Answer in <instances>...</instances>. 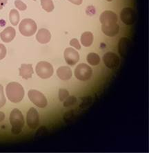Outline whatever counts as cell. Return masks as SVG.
Returning a JSON list of instances; mask_svg holds the SVG:
<instances>
[{
  "label": "cell",
  "mask_w": 149,
  "mask_h": 153,
  "mask_svg": "<svg viewBox=\"0 0 149 153\" xmlns=\"http://www.w3.org/2000/svg\"><path fill=\"white\" fill-rule=\"evenodd\" d=\"M81 42L85 47H89L93 42V35L91 32L86 31L81 36Z\"/></svg>",
  "instance_id": "ac0fdd59"
},
{
  "label": "cell",
  "mask_w": 149,
  "mask_h": 153,
  "mask_svg": "<svg viewBox=\"0 0 149 153\" xmlns=\"http://www.w3.org/2000/svg\"><path fill=\"white\" fill-rule=\"evenodd\" d=\"M6 48L2 44H0V60H2L6 57Z\"/></svg>",
  "instance_id": "4316f807"
},
{
  "label": "cell",
  "mask_w": 149,
  "mask_h": 153,
  "mask_svg": "<svg viewBox=\"0 0 149 153\" xmlns=\"http://www.w3.org/2000/svg\"><path fill=\"white\" fill-rule=\"evenodd\" d=\"M92 102V98L91 97H86L83 98L82 100V103L80 104L81 108H85L89 105Z\"/></svg>",
  "instance_id": "d4e9b609"
},
{
  "label": "cell",
  "mask_w": 149,
  "mask_h": 153,
  "mask_svg": "<svg viewBox=\"0 0 149 153\" xmlns=\"http://www.w3.org/2000/svg\"><path fill=\"white\" fill-rule=\"evenodd\" d=\"M64 58L68 65H74L80 60V54L75 49L69 47L64 51Z\"/></svg>",
  "instance_id": "8fae6325"
},
{
  "label": "cell",
  "mask_w": 149,
  "mask_h": 153,
  "mask_svg": "<svg viewBox=\"0 0 149 153\" xmlns=\"http://www.w3.org/2000/svg\"><path fill=\"white\" fill-rule=\"evenodd\" d=\"M10 123L12 126V132L14 134H19L24 126V119L22 113L18 109H14L10 114Z\"/></svg>",
  "instance_id": "7a4b0ae2"
},
{
  "label": "cell",
  "mask_w": 149,
  "mask_h": 153,
  "mask_svg": "<svg viewBox=\"0 0 149 153\" xmlns=\"http://www.w3.org/2000/svg\"><path fill=\"white\" fill-rule=\"evenodd\" d=\"M34 73L31 64H22L19 68V76L24 79H29Z\"/></svg>",
  "instance_id": "2e32d148"
},
{
  "label": "cell",
  "mask_w": 149,
  "mask_h": 153,
  "mask_svg": "<svg viewBox=\"0 0 149 153\" xmlns=\"http://www.w3.org/2000/svg\"><path fill=\"white\" fill-rule=\"evenodd\" d=\"M27 125L31 129H36L39 124V115L35 108H31L26 114Z\"/></svg>",
  "instance_id": "52a82bcc"
},
{
  "label": "cell",
  "mask_w": 149,
  "mask_h": 153,
  "mask_svg": "<svg viewBox=\"0 0 149 153\" xmlns=\"http://www.w3.org/2000/svg\"><path fill=\"white\" fill-rule=\"evenodd\" d=\"M103 61L105 65L109 69H115L119 66L120 60L119 56L113 52H107L103 56Z\"/></svg>",
  "instance_id": "ba28073f"
},
{
  "label": "cell",
  "mask_w": 149,
  "mask_h": 153,
  "mask_svg": "<svg viewBox=\"0 0 149 153\" xmlns=\"http://www.w3.org/2000/svg\"><path fill=\"white\" fill-rule=\"evenodd\" d=\"M33 1H36V0H33Z\"/></svg>",
  "instance_id": "d6a6232c"
},
{
  "label": "cell",
  "mask_w": 149,
  "mask_h": 153,
  "mask_svg": "<svg viewBox=\"0 0 149 153\" xmlns=\"http://www.w3.org/2000/svg\"><path fill=\"white\" fill-rule=\"evenodd\" d=\"M57 75L61 80H69L71 78L73 73H72V70L70 67L63 66L57 70Z\"/></svg>",
  "instance_id": "e0dca14e"
},
{
  "label": "cell",
  "mask_w": 149,
  "mask_h": 153,
  "mask_svg": "<svg viewBox=\"0 0 149 153\" xmlns=\"http://www.w3.org/2000/svg\"><path fill=\"white\" fill-rule=\"evenodd\" d=\"M68 97H69V92L66 89H60V91H59V99H60V101H63Z\"/></svg>",
  "instance_id": "603a6c76"
},
{
  "label": "cell",
  "mask_w": 149,
  "mask_h": 153,
  "mask_svg": "<svg viewBox=\"0 0 149 153\" xmlns=\"http://www.w3.org/2000/svg\"><path fill=\"white\" fill-rule=\"evenodd\" d=\"M36 39L37 42L41 44H46L50 42L51 39V34L49 30L46 28H41L37 32Z\"/></svg>",
  "instance_id": "5bb4252c"
},
{
  "label": "cell",
  "mask_w": 149,
  "mask_h": 153,
  "mask_svg": "<svg viewBox=\"0 0 149 153\" xmlns=\"http://www.w3.org/2000/svg\"><path fill=\"white\" fill-rule=\"evenodd\" d=\"M28 96L30 101L35 105L36 106L40 108H44L46 107L48 104L46 98L40 91L31 89L28 91Z\"/></svg>",
  "instance_id": "8992f818"
},
{
  "label": "cell",
  "mask_w": 149,
  "mask_h": 153,
  "mask_svg": "<svg viewBox=\"0 0 149 153\" xmlns=\"http://www.w3.org/2000/svg\"><path fill=\"white\" fill-rule=\"evenodd\" d=\"M106 1H113V0H106Z\"/></svg>",
  "instance_id": "1f68e13d"
},
{
  "label": "cell",
  "mask_w": 149,
  "mask_h": 153,
  "mask_svg": "<svg viewBox=\"0 0 149 153\" xmlns=\"http://www.w3.org/2000/svg\"><path fill=\"white\" fill-rule=\"evenodd\" d=\"M93 74V70L91 67L84 63L78 65L74 69V76L78 80L82 81H86L91 78Z\"/></svg>",
  "instance_id": "5b68a950"
},
{
  "label": "cell",
  "mask_w": 149,
  "mask_h": 153,
  "mask_svg": "<svg viewBox=\"0 0 149 153\" xmlns=\"http://www.w3.org/2000/svg\"><path fill=\"white\" fill-rule=\"evenodd\" d=\"M6 102L5 96L4 93V87L1 85H0V108H2Z\"/></svg>",
  "instance_id": "484cf974"
},
{
  "label": "cell",
  "mask_w": 149,
  "mask_h": 153,
  "mask_svg": "<svg viewBox=\"0 0 149 153\" xmlns=\"http://www.w3.org/2000/svg\"><path fill=\"white\" fill-rule=\"evenodd\" d=\"M118 45H119L118 47H119V53L120 56L124 58L127 57L128 53L131 51V45H132L131 41L126 38H122L120 39Z\"/></svg>",
  "instance_id": "7c38bea8"
},
{
  "label": "cell",
  "mask_w": 149,
  "mask_h": 153,
  "mask_svg": "<svg viewBox=\"0 0 149 153\" xmlns=\"http://www.w3.org/2000/svg\"><path fill=\"white\" fill-rule=\"evenodd\" d=\"M5 118V114L2 111H0V122H1Z\"/></svg>",
  "instance_id": "4dcf8cb0"
},
{
  "label": "cell",
  "mask_w": 149,
  "mask_h": 153,
  "mask_svg": "<svg viewBox=\"0 0 149 153\" xmlns=\"http://www.w3.org/2000/svg\"><path fill=\"white\" fill-rule=\"evenodd\" d=\"M121 20L126 25H132L134 24L136 18L135 13L133 8L130 7L124 8L120 13Z\"/></svg>",
  "instance_id": "9c48e42d"
},
{
  "label": "cell",
  "mask_w": 149,
  "mask_h": 153,
  "mask_svg": "<svg viewBox=\"0 0 149 153\" xmlns=\"http://www.w3.org/2000/svg\"><path fill=\"white\" fill-rule=\"evenodd\" d=\"M19 12L15 9H12L9 13V19L13 26H17L19 22Z\"/></svg>",
  "instance_id": "ffe728a7"
},
{
  "label": "cell",
  "mask_w": 149,
  "mask_h": 153,
  "mask_svg": "<svg viewBox=\"0 0 149 153\" xmlns=\"http://www.w3.org/2000/svg\"><path fill=\"white\" fill-rule=\"evenodd\" d=\"M42 8L48 13L52 12L54 10V4L52 0H41Z\"/></svg>",
  "instance_id": "44dd1931"
},
{
  "label": "cell",
  "mask_w": 149,
  "mask_h": 153,
  "mask_svg": "<svg viewBox=\"0 0 149 153\" xmlns=\"http://www.w3.org/2000/svg\"><path fill=\"white\" fill-rule=\"evenodd\" d=\"M15 6H16L17 9L19 10H25L27 8V6L25 3L21 1V0H15Z\"/></svg>",
  "instance_id": "cb8c5ba5"
},
{
  "label": "cell",
  "mask_w": 149,
  "mask_h": 153,
  "mask_svg": "<svg viewBox=\"0 0 149 153\" xmlns=\"http://www.w3.org/2000/svg\"><path fill=\"white\" fill-rule=\"evenodd\" d=\"M15 35H16V31L15 28L10 27L6 28L1 33H0V38L1 40L4 42H10L15 38Z\"/></svg>",
  "instance_id": "4fadbf2b"
},
{
  "label": "cell",
  "mask_w": 149,
  "mask_h": 153,
  "mask_svg": "<svg viewBox=\"0 0 149 153\" xmlns=\"http://www.w3.org/2000/svg\"><path fill=\"white\" fill-rule=\"evenodd\" d=\"M87 62L92 66H96L100 63V58L97 53H90L86 57Z\"/></svg>",
  "instance_id": "d6986e66"
},
{
  "label": "cell",
  "mask_w": 149,
  "mask_h": 153,
  "mask_svg": "<svg viewBox=\"0 0 149 153\" xmlns=\"http://www.w3.org/2000/svg\"><path fill=\"white\" fill-rule=\"evenodd\" d=\"M36 73L37 76L43 79H47L52 76L54 73L53 67L49 62L41 61L36 66Z\"/></svg>",
  "instance_id": "277c9868"
},
{
  "label": "cell",
  "mask_w": 149,
  "mask_h": 153,
  "mask_svg": "<svg viewBox=\"0 0 149 153\" xmlns=\"http://www.w3.org/2000/svg\"><path fill=\"white\" fill-rule=\"evenodd\" d=\"M19 29L23 36H32L37 31V24L33 19H24L19 24Z\"/></svg>",
  "instance_id": "3957f363"
},
{
  "label": "cell",
  "mask_w": 149,
  "mask_h": 153,
  "mask_svg": "<svg viewBox=\"0 0 149 153\" xmlns=\"http://www.w3.org/2000/svg\"><path fill=\"white\" fill-rule=\"evenodd\" d=\"M70 45H71L72 47H73L77 49H81V45L80 42H79V41L77 40L76 38H73L72 39V40L70 41Z\"/></svg>",
  "instance_id": "83f0119b"
},
{
  "label": "cell",
  "mask_w": 149,
  "mask_h": 153,
  "mask_svg": "<svg viewBox=\"0 0 149 153\" xmlns=\"http://www.w3.org/2000/svg\"><path fill=\"white\" fill-rule=\"evenodd\" d=\"M118 17L115 13L111 10H106L100 15L101 23L104 22H117Z\"/></svg>",
  "instance_id": "9a60e30c"
},
{
  "label": "cell",
  "mask_w": 149,
  "mask_h": 153,
  "mask_svg": "<svg viewBox=\"0 0 149 153\" xmlns=\"http://www.w3.org/2000/svg\"><path fill=\"white\" fill-rule=\"evenodd\" d=\"M102 30L106 36L114 37L119 33V26L117 22H104L102 24Z\"/></svg>",
  "instance_id": "30bf717a"
},
{
  "label": "cell",
  "mask_w": 149,
  "mask_h": 153,
  "mask_svg": "<svg viewBox=\"0 0 149 153\" xmlns=\"http://www.w3.org/2000/svg\"><path fill=\"white\" fill-rule=\"evenodd\" d=\"M6 92L8 99L15 103L21 102L24 97V89L18 82H12L8 84Z\"/></svg>",
  "instance_id": "6da1fadb"
},
{
  "label": "cell",
  "mask_w": 149,
  "mask_h": 153,
  "mask_svg": "<svg viewBox=\"0 0 149 153\" xmlns=\"http://www.w3.org/2000/svg\"><path fill=\"white\" fill-rule=\"evenodd\" d=\"M77 98L74 96H72V97H68L66 99L63 100V106L66 107H69L71 105H73L74 103H76L77 102Z\"/></svg>",
  "instance_id": "7402d4cb"
},
{
  "label": "cell",
  "mask_w": 149,
  "mask_h": 153,
  "mask_svg": "<svg viewBox=\"0 0 149 153\" xmlns=\"http://www.w3.org/2000/svg\"><path fill=\"white\" fill-rule=\"evenodd\" d=\"M69 1L76 5H80L82 3V0H69Z\"/></svg>",
  "instance_id": "f546056e"
},
{
  "label": "cell",
  "mask_w": 149,
  "mask_h": 153,
  "mask_svg": "<svg viewBox=\"0 0 149 153\" xmlns=\"http://www.w3.org/2000/svg\"><path fill=\"white\" fill-rule=\"evenodd\" d=\"M8 0H0V10H1L5 6Z\"/></svg>",
  "instance_id": "f1b7e54d"
}]
</instances>
